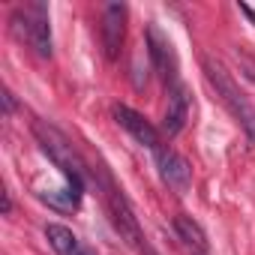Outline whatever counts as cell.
<instances>
[{
	"label": "cell",
	"mask_w": 255,
	"mask_h": 255,
	"mask_svg": "<svg viewBox=\"0 0 255 255\" xmlns=\"http://www.w3.org/2000/svg\"><path fill=\"white\" fill-rule=\"evenodd\" d=\"M33 135H36L42 153H45V156L60 168V174L66 177V189H72V192L81 198V195H84V180H87V165H84V159L78 156V150L69 144V138H66L60 129H54V126L42 123V120L33 123Z\"/></svg>",
	"instance_id": "cell-1"
},
{
	"label": "cell",
	"mask_w": 255,
	"mask_h": 255,
	"mask_svg": "<svg viewBox=\"0 0 255 255\" xmlns=\"http://www.w3.org/2000/svg\"><path fill=\"white\" fill-rule=\"evenodd\" d=\"M204 75H207L210 87L216 90L219 102L228 108V114L243 126L246 138L255 144V108H252V102L246 99V93L237 87V81L231 78V72H228L222 63H216L213 57H204Z\"/></svg>",
	"instance_id": "cell-2"
},
{
	"label": "cell",
	"mask_w": 255,
	"mask_h": 255,
	"mask_svg": "<svg viewBox=\"0 0 255 255\" xmlns=\"http://www.w3.org/2000/svg\"><path fill=\"white\" fill-rule=\"evenodd\" d=\"M9 27L39 57H51V24H48V9L42 3H27L15 9L9 18Z\"/></svg>",
	"instance_id": "cell-3"
},
{
	"label": "cell",
	"mask_w": 255,
	"mask_h": 255,
	"mask_svg": "<svg viewBox=\"0 0 255 255\" xmlns=\"http://www.w3.org/2000/svg\"><path fill=\"white\" fill-rule=\"evenodd\" d=\"M102 192H105V204H108V213H111V222H114L120 240H126V246H132V249H144L141 225H138L129 201L123 198V192L111 183V177H102Z\"/></svg>",
	"instance_id": "cell-4"
},
{
	"label": "cell",
	"mask_w": 255,
	"mask_h": 255,
	"mask_svg": "<svg viewBox=\"0 0 255 255\" xmlns=\"http://www.w3.org/2000/svg\"><path fill=\"white\" fill-rule=\"evenodd\" d=\"M147 54H150L153 69L162 75L165 87L180 84V81H177V57H174V48H171V42L159 33V27H156V24H150V27H147Z\"/></svg>",
	"instance_id": "cell-5"
},
{
	"label": "cell",
	"mask_w": 255,
	"mask_h": 255,
	"mask_svg": "<svg viewBox=\"0 0 255 255\" xmlns=\"http://www.w3.org/2000/svg\"><path fill=\"white\" fill-rule=\"evenodd\" d=\"M114 117H117V123L123 126L126 132H129L138 144H144L147 150H159L162 144H159V132H156V126L144 117V114H138L135 108H129V105H114Z\"/></svg>",
	"instance_id": "cell-6"
},
{
	"label": "cell",
	"mask_w": 255,
	"mask_h": 255,
	"mask_svg": "<svg viewBox=\"0 0 255 255\" xmlns=\"http://www.w3.org/2000/svg\"><path fill=\"white\" fill-rule=\"evenodd\" d=\"M99 33H102L105 57H108V60H117V57H120L123 36H126V6H123V3H108V6H105Z\"/></svg>",
	"instance_id": "cell-7"
},
{
	"label": "cell",
	"mask_w": 255,
	"mask_h": 255,
	"mask_svg": "<svg viewBox=\"0 0 255 255\" xmlns=\"http://www.w3.org/2000/svg\"><path fill=\"white\" fill-rule=\"evenodd\" d=\"M153 156H156L159 177H162L174 192H186V189L192 186V168H189V162H186L180 153H174L171 147H159Z\"/></svg>",
	"instance_id": "cell-8"
},
{
	"label": "cell",
	"mask_w": 255,
	"mask_h": 255,
	"mask_svg": "<svg viewBox=\"0 0 255 255\" xmlns=\"http://www.w3.org/2000/svg\"><path fill=\"white\" fill-rule=\"evenodd\" d=\"M189 120V96L183 84L168 87V108H165V120H162V129L168 135H177Z\"/></svg>",
	"instance_id": "cell-9"
},
{
	"label": "cell",
	"mask_w": 255,
	"mask_h": 255,
	"mask_svg": "<svg viewBox=\"0 0 255 255\" xmlns=\"http://www.w3.org/2000/svg\"><path fill=\"white\" fill-rule=\"evenodd\" d=\"M174 231H177V237L192 249V255H207V249H210L207 234H204V228H201L192 216H186V213L174 216Z\"/></svg>",
	"instance_id": "cell-10"
},
{
	"label": "cell",
	"mask_w": 255,
	"mask_h": 255,
	"mask_svg": "<svg viewBox=\"0 0 255 255\" xmlns=\"http://www.w3.org/2000/svg\"><path fill=\"white\" fill-rule=\"evenodd\" d=\"M45 240L51 243V249L57 252V255H78L84 246L78 243V237L66 228V225H57V222H51V225H45Z\"/></svg>",
	"instance_id": "cell-11"
},
{
	"label": "cell",
	"mask_w": 255,
	"mask_h": 255,
	"mask_svg": "<svg viewBox=\"0 0 255 255\" xmlns=\"http://www.w3.org/2000/svg\"><path fill=\"white\" fill-rule=\"evenodd\" d=\"M0 99H3V114L9 117V114L15 111V99H12V93H9V90H3V96H0Z\"/></svg>",
	"instance_id": "cell-12"
},
{
	"label": "cell",
	"mask_w": 255,
	"mask_h": 255,
	"mask_svg": "<svg viewBox=\"0 0 255 255\" xmlns=\"http://www.w3.org/2000/svg\"><path fill=\"white\" fill-rule=\"evenodd\" d=\"M12 210V201H9V192H3V213H9Z\"/></svg>",
	"instance_id": "cell-13"
},
{
	"label": "cell",
	"mask_w": 255,
	"mask_h": 255,
	"mask_svg": "<svg viewBox=\"0 0 255 255\" xmlns=\"http://www.w3.org/2000/svg\"><path fill=\"white\" fill-rule=\"evenodd\" d=\"M240 9H243V15H249V18H252V24H255V12H252L249 6H240Z\"/></svg>",
	"instance_id": "cell-14"
},
{
	"label": "cell",
	"mask_w": 255,
	"mask_h": 255,
	"mask_svg": "<svg viewBox=\"0 0 255 255\" xmlns=\"http://www.w3.org/2000/svg\"><path fill=\"white\" fill-rule=\"evenodd\" d=\"M78 255H93V252H90V249H81V252H78Z\"/></svg>",
	"instance_id": "cell-15"
}]
</instances>
